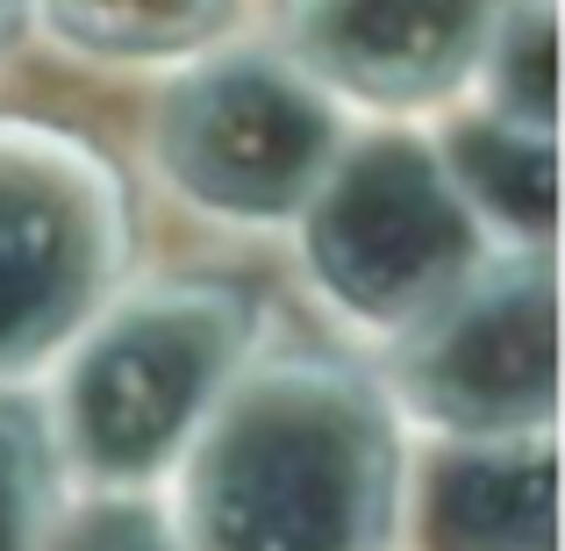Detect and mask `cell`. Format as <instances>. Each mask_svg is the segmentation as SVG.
Listing matches in <instances>:
<instances>
[{"label": "cell", "mask_w": 565, "mask_h": 551, "mask_svg": "<svg viewBox=\"0 0 565 551\" xmlns=\"http://www.w3.org/2000/svg\"><path fill=\"white\" fill-rule=\"evenodd\" d=\"M380 501V430L337 372H273L201 466L207 551H359Z\"/></svg>", "instance_id": "obj_1"}, {"label": "cell", "mask_w": 565, "mask_h": 551, "mask_svg": "<svg viewBox=\"0 0 565 551\" xmlns=\"http://www.w3.org/2000/svg\"><path fill=\"white\" fill-rule=\"evenodd\" d=\"M316 258L330 287L365 316H408L472 258V222L458 187L415 151H365L322 193Z\"/></svg>", "instance_id": "obj_2"}, {"label": "cell", "mask_w": 565, "mask_h": 551, "mask_svg": "<svg viewBox=\"0 0 565 551\" xmlns=\"http://www.w3.org/2000/svg\"><path fill=\"white\" fill-rule=\"evenodd\" d=\"M166 151L193 193L236 215H273L337 172V115L287 72L236 65L180 94Z\"/></svg>", "instance_id": "obj_3"}, {"label": "cell", "mask_w": 565, "mask_h": 551, "mask_svg": "<svg viewBox=\"0 0 565 551\" xmlns=\"http://www.w3.org/2000/svg\"><path fill=\"white\" fill-rule=\"evenodd\" d=\"M222 345V301H151L100 330L72 380V437L94 466L137 473L201 409Z\"/></svg>", "instance_id": "obj_4"}, {"label": "cell", "mask_w": 565, "mask_h": 551, "mask_svg": "<svg viewBox=\"0 0 565 551\" xmlns=\"http://www.w3.org/2000/svg\"><path fill=\"white\" fill-rule=\"evenodd\" d=\"M415 394L458 430H509L552 401V279L472 294L444 330L415 351Z\"/></svg>", "instance_id": "obj_5"}, {"label": "cell", "mask_w": 565, "mask_h": 551, "mask_svg": "<svg viewBox=\"0 0 565 551\" xmlns=\"http://www.w3.org/2000/svg\"><path fill=\"white\" fill-rule=\"evenodd\" d=\"M43 144H0V351L36 345L86 287L100 193L72 158H36Z\"/></svg>", "instance_id": "obj_6"}, {"label": "cell", "mask_w": 565, "mask_h": 551, "mask_svg": "<svg viewBox=\"0 0 565 551\" xmlns=\"http://www.w3.org/2000/svg\"><path fill=\"white\" fill-rule=\"evenodd\" d=\"M480 0H316L308 43L337 80L380 100H423L466 65Z\"/></svg>", "instance_id": "obj_7"}, {"label": "cell", "mask_w": 565, "mask_h": 551, "mask_svg": "<svg viewBox=\"0 0 565 551\" xmlns=\"http://www.w3.org/2000/svg\"><path fill=\"white\" fill-rule=\"evenodd\" d=\"M444 551H552V444L472 452L437 480Z\"/></svg>", "instance_id": "obj_8"}, {"label": "cell", "mask_w": 565, "mask_h": 551, "mask_svg": "<svg viewBox=\"0 0 565 551\" xmlns=\"http://www.w3.org/2000/svg\"><path fill=\"white\" fill-rule=\"evenodd\" d=\"M51 14L100 51H172L215 29L222 0H51Z\"/></svg>", "instance_id": "obj_9"}, {"label": "cell", "mask_w": 565, "mask_h": 551, "mask_svg": "<svg viewBox=\"0 0 565 551\" xmlns=\"http://www.w3.org/2000/svg\"><path fill=\"white\" fill-rule=\"evenodd\" d=\"M494 86L509 123H530L544 137L552 123V0H509L494 36Z\"/></svg>", "instance_id": "obj_10"}, {"label": "cell", "mask_w": 565, "mask_h": 551, "mask_svg": "<svg viewBox=\"0 0 565 551\" xmlns=\"http://www.w3.org/2000/svg\"><path fill=\"white\" fill-rule=\"evenodd\" d=\"M36 530V444L0 409V551H29Z\"/></svg>", "instance_id": "obj_11"}, {"label": "cell", "mask_w": 565, "mask_h": 551, "mask_svg": "<svg viewBox=\"0 0 565 551\" xmlns=\"http://www.w3.org/2000/svg\"><path fill=\"white\" fill-rule=\"evenodd\" d=\"M72 551H158L143 530H129V523H100V530H86Z\"/></svg>", "instance_id": "obj_12"}, {"label": "cell", "mask_w": 565, "mask_h": 551, "mask_svg": "<svg viewBox=\"0 0 565 551\" xmlns=\"http://www.w3.org/2000/svg\"><path fill=\"white\" fill-rule=\"evenodd\" d=\"M0 8H8V0H0Z\"/></svg>", "instance_id": "obj_13"}]
</instances>
